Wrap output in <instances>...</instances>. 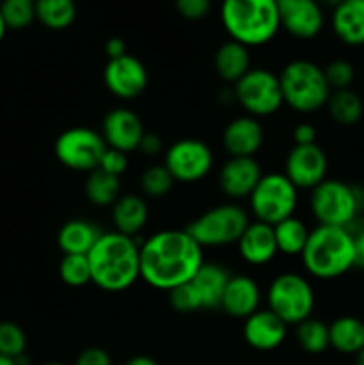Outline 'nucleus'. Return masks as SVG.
Instances as JSON below:
<instances>
[{
  "mask_svg": "<svg viewBox=\"0 0 364 365\" xmlns=\"http://www.w3.org/2000/svg\"><path fill=\"white\" fill-rule=\"evenodd\" d=\"M327 110L335 123L343 127H352L357 121H360L364 114V103L360 96L352 89H339L332 91L328 96Z\"/></svg>",
  "mask_w": 364,
  "mask_h": 365,
  "instance_id": "nucleus-30",
  "label": "nucleus"
},
{
  "mask_svg": "<svg viewBox=\"0 0 364 365\" xmlns=\"http://www.w3.org/2000/svg\"><path fill=\"white\" fill-rule=\"evenodd\" d=\"M107 150L102 134L88 127L64 130L54 143V153L64 168L82 173H91Z\"/></svg>",
  "mask_w": 364,
  "mask_h": 365,
  "instance_id": "nucleus-11",
  "label": "nucleus"
},
{
  "mask_svg": "<svg viewBox=\"0 0 364 365\" xmlns=\"http://www.w3.org/2000/svg\"><path fill=\"white\" fill-rule=\"evenodd\" d=\"M213 0H175V9L182 18L189 21H198L209 14Z\"/></svg>",
  "mask_w": 364,
  "mask_h": 365,
  "instance_id": "nucleus-39",
  "label": "nucleus"
},
{
  "mask_svg": "<svg viewBox=\"0 0 364 365\" xmlns=\"http://www.w3.org/2000/svg\"><path fill=\"white\" fill-rule=\"evenodd\" d=\"M125 365H161V364L146 355H138V356H132L131 360H127V364Z\"/></svg>",
  "mask_w": 364,
  "mask_h": 365,
  "instance_id": "nucleus-46",
  "label": "nucleus"
},
{
  "mask_svg": "<svg viewBox=\"0 0 364 365\" xmlns=\"http://www.w3.org/2000/svg\"><path fill=\"white\" fill-rule=\"evenodd\" d=\"M164 166L175 182L193 184L211 173L214 164V153L207 143L195 138L178 139L164 152Z\"/></svg>",
  "mask_w": 364,
  "mask_h": 365,
  "instance_id": "nucleus-12",
  "label": "nucleus"
},
{
  "mask_svg": "<svg viewBox=\"0 0 364 365\" xmlns=\"http://www.w3.org/2000/svg\"><path fill=\"white\" fill-rule=\"evenodd\" d=\"M111 220H113L114 230L134 237L148 223V205H146L145 198L134 195V192L121 195L113 203Z\"/></svg>",
  "mask_w": 364,
  "mask_h": 365,
  "instance_id": "nucleus-23",
  "label": "nucleus"
},
{
  "mask_svg": "<svg viewBox=\"0 0 364 365\" xmlns=\"http://www.w3.org/2000/svg\"><path fill=\"white\" fill-rule=\"evenodd\" d=\"M221 2H223V0H221Z\"/></svg>",
  "mask_w": 364,
  "mask_h": 365,
  "instance_id": "nucleus-52",
  "label": "nucleus"
},
{
  "mask_svg": "<svg viewBox=\"0 0 364 365\" xmlns=\"http://www.w3.org/2000/svg\"><path fill=\"white\" fill-rule=\"evenodd\" d=\"M330 348L343 355H355L364 348V321L353 316H341L328 324Z\"/></svg>",
  "mask_w": 364,
  "mask_h": 365,
  "instance_id": "nucleus-27",
  "label": "nucleus"
},
{
  "mask_svg": "<svg viewBox=\"0 0 364 365\" xmlns=\"http://www.w3.org/2000/svg\"><path fill=\"white\" fill-rule=\"evenodd\" d=\"M318 138V132L314 128L313 123H298L293 128V141L295 146H303V145H314Z\"/></svg>",
  "mask_w": 364,
  "mask_h": 365,
  "instance_id": "nucleus-42",
  "label": "nucleus"
},
{
  "mask_svg": "<svg viewBox=\"0 0 364 365\" xmlns=\"http://www.w3.org/2000/svg\"><path fill=\"white\" fill-rule=\"evenodd\" d=\"M316 2L320 4L323 9H325V7H330V9H334V7H338L339 4L343 2V0H316Z\"/></svg>",
  "mask_w": 364,
  "mask_h": 365,
  "instance_id": "nucleus-47",
  "label": "nucleus"
},
{
  "mask_svg": "<svg viewBox=\"0 0 364 365\" xmlns=\"http://www.w3.org/2000/svg\"><path fill=\"white\" fill-rule=\"evenodd\" d=\"M173 184L175 178L171 177L164 164H152L143 171L141 178H139L143 195L148 198H163L173 189Z\"/></svg>",
  "mask_w": 364,
  "mask_h": 365,
  "instance_id": "nucleus-34",
  "label": "nucleus"
},
{
  "mask_svg": "<svg viewBox=\"0 0 364 365\" xmlns=\"http://www.w3.org/2000/svg\"><path fill=\"white\" fill-rule=\"evenodd\" d=\"M103 84L118 98L134 100L145 93L148 71L138 57L125 53L118 59L107 61L103 68Z\"/></svg>",
  "mask_w": 364,
  "mask_h": 365,
  "instance_id": "nucleus-14",
  "label": "nucleus"
},
{
  "mask_svg": "<svg viewBox=\"0 0 364 365\" xmlns=\"http://www.w3.org/2000/svg\"><path fill=\"white\" fill-rule=\"evenodd\" d=\"M77 18L75 0H36V20L50 31H64Z\"/></svg>",
  "mask_w": 364,
  "mask_h": 365,
  "instance_id": "nucleus-29",
  "label": "nucleus"
},
{
  "mask_svg": "<svg viewBox=\"0 0 364 365\" xmlns=\"http://www.w3.org/2000/svg\"><path fill=\"white\" fill-rule=\"evenodd\" d=\"M27 349V335L20 324L13 321H0V355L20 359Z\"/></svg>",
  "mask_w": 364,
  "mask_h": 365,
  "instance_id": "nucleus-36",
  "label": "nucleus"
},
{
  "mask_svg": "<svg viewBox=\"0 0 364 365\" xmlns=\"http://www.w3.org/2000/svg\"><path fill=\"white\" fill-rule=\"evenodd\" d=\"M100 234L95 223L88 220H71L61 227L57 234V245L64 255H88Z\"/></svg>",
  "mask_w": 364,
  "mask_h": 365,
  "instance_id": "nucleus-25",
  "label": "nucleus"
},
{
  "mask_svg": "<svg viewBox=\"0 0 364 365\" xmlns=\"http://www.w3.org/2000/svg\"><path fill=\"white\" fill-rule=\"evenodd\" d=\"M59 277L68 287H84L91 282L88 255H64L59 264Z\"/></svg>",
  "mask_w": 364,
  "mask_h": 365,
  "instance_id": "nucleus-35",
  "label": "nucleus"
},
{
  "mask_svg": "<svg viewBox=\"0 0 364 365\" xmlns=\"http://www.w3.org/2000/svg\"><path fill=\"white\" fill-rule=\"evenodd\" d=\"M75 365H113V359H111V355L103 348L93 346V348L84 349L77 356Z\"/></svg>",
  "mask_w": 364,
  "mask_h": 365,
  "instance_id": "nucleus-41",
  "label": "nucleus"
},
{
  "mask_svg": "<svg viewBox=\"0 0 364 365\" xmlns=\"http://www.w3.org/2000/svg\"><path fill=\"white\" fill-rule=\"evenodd\" d=\"M168 299H170L171 309L178 314H193L196 312V310L203 309L202 299H200L198 292H196L195 285H193L191 282L171 289V291L168 292Z\"/></svg>",
  "mask_w": 364,
  "mask_h": 365,
  "instance_id": "nucleus-37",
  "label": "nucleus"
},
{
  "mask_svg": "<svg viewBox=\"0 0 364 365\" xmlns=\"http://www.w3.org/2000/svg\"><path fill=\"white\" fill-rule=\"evenodd\" d=\"M6 32H7V27H6V24H4L2 13H0V43H2L4 38H6Z\"/></svg>",
  "mask_w": 364,
  "mask_h": 365,
  "instance_id": "nucleus-49",
  "label": "nucleus"
},
{
  "mask_svg": "<svg viewBox=\"0 0 364 365\" xmlns=\"http://www.w3.org/2000/svg\"><path fill=\"white\" fill-rule=\"evenodd\" d=\"M332 31L348 46L364 45V0H343L332 9Z\"/></svg>",
  "mask_w": 364,
  "mask_h": 365,
  "instance_id": "nucleus-22",
  "label": "nucleus"
},
{
  "mask_svg": "<svg viewBox=\"0 0 364 365\" xmlns=\"http://www.w3.org/2000/svg\"><path fill=\"white\" fill-rule=\"evenodd\" d=\"M273 232L278 252L289 257L302 255L303 248H305L307 245V239H309L310 234L307 225L295 216L273 225Z\"/></svg>",
  "mask_w": 364,
  "mask_h": 365,
  "instance_id": "nucleus-31",
  "label": "nucleus"
},
{
  "mask_svg": "<svg viewBox=\"0 0 364 365\" xmlns=\"http://www.w3.org/2000/svg\"><path fill=\"white\" fill-rule=\"evenodd\" d=\"M0 13L7 29L21 31L36 20V0H2Z\"/></svg>",
  "mask_w": 364,
  "mask_h": 365,
  "instance_id": "nucleus-33",
  "label": "nucleus"
},
{
  "mask_svg": "<svg viewBox=\"0 0 364 365\" xmlns=\"http://www.w3.org/2000/svg\"><path fill=\"white\" fill-rule=\"evenodd\" d=\"M261 298L263 294H261L259 284L252 277L232 274L225 287L220 309H223L225 314L236 319H246L259 310Z\"/></svg>",
  "mask_w": 364,
  "mask_h": 365,
  "instance_id": "nucleus-20",
  "label": "nucleus"
},
{
  "mask_svg": "<svg viewBox=\"0 0 364 365\" xmlns=\"http://www.w3.org/2000/svg\"><path fill=\"white\" fill-rule=\"evenodd\" d=\"M84 192L86 198L93 205L113 207V203L121 196L120 177H114V175L106 173L103 170L96 168L91 173H88V178H86L84 184Z\"/></svg>",
  "mask_w": 364,
  "mask_h": 365,
  "instance_id": "nucleus-28",
  "label": "nucleus"
},
{
  "mask_svg": "<svg viewBox=\"0 0 364 365\" xmlns=\"http://www.w3.org/2000/svg\"><path fill=\"white\" fill-rule=\"evenodd\" d=\"M45 365H64V364H61V362H49V364H45Z\"/></svg>",
  "mask_w": 364,
  "mask_h": 365,
  "instance_id": "nucleus-51",
  "label": "nucleus"
},
{
  "mask_svg": "<svg viewBox=\"0 0 364 365\" xmlns=\"http://www.w3.org/2000/svg\"><path fill=\"white\" fill-rule=\"evenodd\" d=\"M248 225L250 217L243 207L236 203H221L193 220L186 227V232L202 248H221L236 245Z\"/></svg>",
  "mask_w": 364,
  "mask_h": 365,
  "instance_id": "nucleus-7",
  "label": "nucleus"
},
{
  "mask_svg": "<svg viewBox=\"0 0 364 365\" xmlns=\"http://www.w3.org/2000/svg\"><path fill=\"white\" fill-rule=\"evenodd\" d=\"M163 150H164V145L161 135L153 134V132H145V135H143L141 139V145H139V152L145 153L146 157H153V155H159Z\"/></svg>",
  "mask_w": 364,
  "mask_h": 365,
  "instance_id": "nucleus-43",
  "label": "nucleus"
},
{
  "mask_svg": "<svg viewBox=\"0 0 364 365\" xmlns=\"http://www.w3.org/2000/svg\"><path fill=\"white\" fill-rule=\"evenodd\" d=\"M203 266V248L184 230H161L139 245L141 280L170 292L195 278Z\"/></svg>",
  "mask_w": 364,
  "mask_h": 365,
  "instance_id": "nucleus-1",
  "label": "nucleus"
},
{
  "mask_svg": "<svg viewBox=\"0 0 364 365\" xmlns=\"http://www.w3.org/2000/svg\"><path fill=\"white\" fill-rule=\"evenodd\" d=\"M323 71H325V78H327L332 91L350 89L353 78H355V70H353L352 64L345 59L330 61V63L323 68Z\"/></svg>",
  "mask_w": 364,
  "mask_h": 365,
  "instance_id": "nucleus-38",
  "label": "nucleus"
},
{
  "mask_svg": "<svg viewBox=\"0 0 364 365\" xmlns=\"http://www.w3.org/2000/svg\"><path fill=\"white\" fill-rule=\"evenodd\" d=\"M248 203L256 221H263L273 227L295 216L298 205V189L284 173H268L263 175L259 184L248 196Z\"/></svg>",
  "mask_w": 364,
  "mask_h": 365,
  "instance_id": "nucleus-9",
  "label": "nucleus"
},
{
  "mask_svg": "<svg viewBox=\"0 0 364 365\" xmlns=\"http://www.w3.org/2000/svg\"><path fill=\"white\" fill-rule=\"evenodd\" d=\"M328 159L320 145L293 146L285 157V177L296 189L313 191L327 178Z\"/></svg>",
  "mask_w": 364,
  "mask_h": 365,
  "instance_id": "nucleus-13",
  "label": "nucleus"
},
{
  "mask_svg": "<svg viewBox=\"0 0 364 365\" xmlns=\"http://www.w3.org/2000/svg\"><path fill=\"white\" fill-rule=\"evenodd\" d=\"M263 178L256 157H228L218 171V184L223 195L232 200L248 198Z\"/></svg>",
  "mask_w": 364,
  "mask_h": 365,
  "instance_id": "nucleus-17",
  "label": "nucleus"
},
{
  "mask_svg": "<svg viewBox=\"0 0 364 365\" xmlns=\"http://www.w3.org/2000/svg\"><path fill=\"white\" fill-rule=\"evenodd\" d=\"M103 50H106V56L109 61L118 59V57H121L127 53V45H125V41L121 38H109L106 41Z\"/></svg>",
  "mask_w": 364,
  "mask_h": 365,
  "instance_id": "nucleus-44",
  "label": "nucleus"
},
{
  "mask_svg": "<svg viewBox=\"0 0 364 365\" xmlns=\"http://www.w3.org/2000/svg\"><path fill=\"white\" fill-rule=\"evenodd\" d=\"M236 245L241 259L250 266H266L278 253L273 227L263 221H250Z\"/></svg>",
  "mask_w": 364,
  "mask_h": 365,
  "instance_id": "nucleus-21",
  "label": "nucleus"
},
{
  "mask_svg": "<svg viewBox=\"0 0 364 365\" xmlns=\"http://www.w3.org/2000/svg\"><path fill=\"white\" fill-rule=\"evenodd\" d=\"M243 337L246 344L257 351H273L284 344L288 337V324L270 309H259L245 319Z\"/></svg>",
  "mask_w": 364,
  "mask_h": 365,
  "instance_id": "nucleus-18",
  "label": "nucleus"
},
{
  "mask_svg": "<svg viewBox=\"0 0 364 365\" xmlns=\"http://www.w3.org/2000/svg\"><path fill=\"white\" fill-rule=\"evenodd\" d=\"M91 284L106 292H123L141 278L139 242L120 232H102L88 253Z\"/></svg>",
  "mask_w": 364,
  "mask_h": 365,
  "instance_id": "nucleus-2",
  "label": "nucleus"
},
{
  "mask_svg": "<svg viewBox=\"0 0 364 365\" xmlns=\"http://www.w3.org/2000/svg\"><path fill=\"white\" fill-rule=\"evenodd\" d=\"M302 264L310 277L334 280L357 266L355 237L350 228L318 225L302 252Z\"/></svg>",
  "mask_w": 364,
  "mask_h": 365,
  "instance_id": "nucleus-3",
  "label": "nucleus"
},
{
  "mask_svg": "<svg viewBox=\"0 0 364 365\" xmlns=\"http://www.w3.org/2000/svg\"><path fill=\"white\" fill-rule=\"evenodd\" d=\"M102 138L107 148L131 153L139 150L145 127L138 114L128 107H116L103 116Z\"/></svg>",
  "mask_w": 364,
  "mask_h": 365,
  "instance_id": "nucleus-16",
  "label": "nucleus"
},
{
  "mask_svg": "<svg viewBox=\"0 0 364 365\" xmlns=\"http://www.w3.org/2000/svg\"><path fill=\"white\" fill-rule=\"evenodd\" d=\"M221 24L232 41L245 46H263L280 31L277 0H223Z\"/></svg>",
  "mask_w": 364,
  "mask_h": 365,
  "instance_id": "nucleus-4",
  "label": "nucleus"
},
{
  "mask_svg": "<svg viewBox=\"0 0 364 365\" xmlns=\"http://www.w3.org/2000/svg\"><path fill=\"white\" fill-rule=\"evenodd\" d=\"M221 143L231 157H253L264 143V128L257 118L238 116L223 128Z\"/></svg>",
  "mask_w": 364,
  "mask_h": 365,
  "instance_id": "nucleus-19",
  "label": "nucleus"
},
{
  "mask_svg": "<svg viewBox=\"0 0 364 365\" xmlns=\"http://www.w3.org/2000/svg\"><path fill=\"white\" fill-rule=\"evenodd\" d=\"M234 98L248 116H273L284 106L278 75L266 68H252L234 84Z\"/></svg>",
  "mask_w": 364,
  "mask_h": 365,
  "instance_id": "nucleus-10",
  "label": "nucleus"
},
{
  "mask_svg": "<svg viewBox=\"0 0 364 365\" xmlns=\"http://www.w3.org/2000/svg\"><path fill=\"white\" fill-rule=\"evenodd\" d=\"M296 341L300 348L309 355H320L330 348V337H328V324L316 317L302 321L296 324Z\"/></svg>",
  "mask_w": 364,
  "mask_h": 365,
  "instance_id": "nucleus-32",
  "label": "nucleus"
},
{
  "mask_svg": "<svg viewBox=\"0 0 364 365\" xmlns=\"http://www.w3.org/2000/svg\"><path fill=\"white\" fill-rule=\"evenodd\" d=\"M355 237V252H357V266L364 267V227L353 234Z\"/></svg>",
  "mask_w": 364,
  "mask_h": 365,
  "instance_id": "nucleus-45",
  "label": "nucleus"
},
{
  "mask_svg": "<svg viewBox=\"0 0 364 365\" xmlns=\"http://www.w3.org/2000/svg\"><path fill=\"white\" fill-rule=\"evenodd\" d=\"M98 168L106 171V173L114 175V177H121L128 168V155L120 152V150L107 148L106 152H103Z\"/></svg>",
  "mask_w": 364,
  "mask_h": 365,
  "instance_id": "nucleus-40",
  "label": "nucleus"
},
{
  "mask_svg": "<svg viewBox=\"0 0 364 365\" xmlns=\"http://www.w3.org/2000/svg\"><path fill=\"white\" fill-rule=\"evenodd\" d=\"M268 309L285 324H300L313 317L316 296L310 282L298 273H282L268 287Z\"/></svg>",
  "mask_w": 364,
  "mask_h": 365,
  "instance_id": "nucleus-8",
  "label": "nucleus"
},
{
  "mask_svg": "<svg viewBox=\"0 0 364 365\" xmlns=\"http://www.w3.org/2000/svg\"><path fill=\"white\" fill-rule=\"evenodd\" d=\"M310 212L318 225L350 228L364 207L363 192L335 178H325L310 191Z\"/></svg>",
  "mask_w": 364,
  "mask_h": 365,
  "instance_id": "nucleus-6",
  "label": "nucleus"
},
{
  "mask_svg": "<svg viewBox=\"0 0 364 365\" xmlns=\"http://www.w3.org/2000/svg\"><path fill=\"white\" fill-rule=\"evenodd\" d=\"M214 68L221 81L236 84L239 78L245 77L252 70L248 46L232 41V39L225 41L223 45L218 46L216 53H214Z\"/></svg>",
  "mask_w": 364,
  "mask_h": 365,
  "instance_id": "nucleus-26",
  "label": "nucleus"
},
{
  "mask_svg": "<svg viewBox=\"0 0 364 365\" xmlns=\"http://www.w3.org/2000/svg\"><path fill=\"white\" fill-rule=\"evenodd\" d=\"M280 27L298 39H313L323 31L325 13L316 0H277Z\"/></svg>",
  "mask_w": 364,
  "mask_h": 365,
  "instance_id": "nucleus-15",
  "label": "nucleus"
},
{
  "mask_svg": "<svg viewBox=\"0 0 364 365\" xmlns=\"http://www.w3.org/2000/svg\"><path fill=\"white\" fill-rule=\"evenodd\" d=\"M353 362H355V365H364V348L353 355Z\"/></svg>",
  "mask_w": 364,
  "mask_h": 365,
  "instance_id": "nucleus-48",
  "label": "nucleus"
},
{
  "mask_svg": "<svg viewBox=\"0 0 364 365\" xmlns=\"http://www.w3.org/2000/svg\"><path fill=\"white\" fill-rule=\"evenodd\" d=\"M0 365H18V364H16V360H14V359H9V356L0 355Z\"/></svg>",
  "mask_w": 364,
  "mask_h": 365,
  "instance_id": "nucleus-50",
  "label": "nucleus"
},
{
  "mask_svg": "<svg viewBox=\"0 0 364 365\" xmlns=\"http://www.w3.org/2000/svg\"><path fill=\"white\" fill-rule=\"evenodd\" d=\"M278 81L285 106L302 114L323 109L332 93L323 68L309 59H295L285 64Z\"/></svg>",
  "mask_w": 364,
  "mask_h": 365,
  "instance_id": "nucleus-5",
  "label": "nucleus"
},
{
  "mask_svg": "<svg viewBox=\"0 0 364 365\" xmlns=\"http://www.w3.org/2000/svg\"><path fill=\"white\" fill-rule=\"evenodd\" d=\"M232 274L228 273L227 267L216 262H203L198 273L191 280L202 299L203 309H220L221 298H223L225 287L228 284V278Z\"/></svg>",
  "mask_w": 364,
  "mask_h": 365,
  "instance_id": "nucleus-24",
  "label": "nucleus"
}]
</instances>
